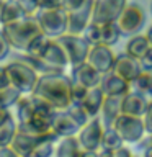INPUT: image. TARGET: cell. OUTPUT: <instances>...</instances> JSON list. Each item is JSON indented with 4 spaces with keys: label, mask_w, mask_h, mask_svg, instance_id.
<instances>
[{
    "label": "cell",
    "mask_w": 152,
    "mask_h": 157,
    "mask_svg": "<svg viewBox=\"0 0 152 157\" xmlns=\"http://www.w3.org/2000/svg\"><path fill=\"white\" fill-rule=\"evenodd\" d=\"M150 49V43L147 39L146 34H134V36H129V41L126 43V51L129 56L136 57V59H141L144 57V54Z\"/></svg>",
    "instance_id": "cell-23"
},
{
    "label": "cell",
    "mask_w": 152,
    "mask_h": 157,
    "mask_svg": "<svg viewBox=\"0 0 152 157\" xmlns=\"http://www.w3.org/2000/svg\"><path fill=\"white\" fill-rule=\"evenodd\" d=\"M21 95L23 93L18 88H15L13 85H7V87L0 88V106L10 108V106L17 105V101L20 100Z\"/></svg>",
    "instance_id": "cell-29"
},
{
    "label": "cell",
    "mask_w": 152,
    "mask_h": 157,
    "mask_svg": "<svg viewBox=\"0 0 152 157\" xmlns=\"http://www.w3.org/2000/svg\"><path fill=\"white\" fill-rule=\"evenodd\" d=\"M103 92L100 87H92L88 88L85 98H83V101L80 103L82 108L87 111V115L90 118H95L100 115V110H101V103H103Z\"/></svg>",
    "instance_id": "cell-20"
},
{
    "label": "cell",
    "mask_w": 152,
    "mask_h": 157,
    "mask_svg": "<svg viewBox=\"0 0 152 157\" xmlns=\"http://www.w3.org/2000/svg\"><path fill=\"white\" fill-rule=\"evenodd\" d=\"M67 113L74 118V121H75L80 128H82L83 124H87V123L92 120V118L87 115V111L82 108V105H74V103H72V105L67 108Z\"/></svg>",
    "instance_id": "cell-33"
},
{
    "label": "cell",
    "mask_w": 152,
    "mask_h": 157,
    "mask_svg": "<svg viewBox=\"0 0 152 157\" xmlns=\"http://www.w3.org/2000/svg\"><path fill=\"white\" fill-rule=\"evenodd\" d=\"M147 97L146 93L136 92V90H129L127 93L123 95L121 100V113L126 115H132V116H142L147 106Z\"/></svg>",
    "instance_id": "cell-16"
},
{
    "label": "cell",
    "mask_w": 152,
    "mask_h": 157,
    "mask_svg": "<svg viewBox=\"0 0 152 157\" xmlns=\"http://www.w3.org/2000/svg\"><path fill=\"white\" fill-rule=\"evenodd\" d=\"M141 118H142V123H144V131L147 134H152V100L147 101L146 111Z\"/></svg>",
    "instance_id": "cell-35"
},
{
    "label": "cell",
    "mask_w": 152,
    "mask_h": 157,
    "mask_svg": "<svg viewBox=\"0 0 152 157\" xmlns=\"http://www.w3.org/2000/svg\"><path fill=\"white\" fill-rule=\"evenodd\" d=\"M142 71L139 59L129 56L127 52H121L115 57V64H113L111 72H115L116 75H120L121 78H124L126 82H132L134 78L139 75V72Z\"/></svg>",
    "instance_id": "cell-13"
},
{
    "label": "cell",
    "mask_w": 152,
    "mask_h": 157,
    "mask_svg": "<svg viewBox=\"0 0 152 157\" xmlns=\"http://www.w3.org/2000/svg\"><path fill=\"white\" fill-rule=\"evenodd\" d=\"M0 29L5 34L12 49H17V51H25L28 48V44L43 33L41 28H39L36 15H25L23 18L17 20L13 23L2 25Z\"/></svg>",
    "instance_id": "cell-2"
},
{
    "label": "cell",
    "mask_w": 152,
    "mask_h": 157,
    "mask_svg": "<svg viewBox=\"0 0 152 157\" xmlns=\"http://www.w3.org/2000/svg\"><path fill=\"white\" fill-rule=\"evenodd\" d=\"M51 131L57 137L75 136L80 131V126L74 121V118L67 113V110H56L51 121Z\"/></svg>",
    "instance_id": "cell-14"
},
{
    "label": "cell",
    "mask_w": 152,
    "mask_h": 157,
    "mask_svg": "<svg viewBox=\"0 0 152 157\" xmlns=\"http://www.w3.org/2000/svg\"><path fill=\"white\" fill-rule=\"evenodd\" d=\"M56 39L61 44V48L64 49V52H66V57H67L70 67L87 61L88 51H90V44H88V41L82 34L64 33L61 36H57Z\"/></svg>",
    "instance_id": "cell-5"
},
{
    "label": "cell",
    "mask_w": 152,
    "mask_h": 157,
    "mask_svg": "<svg viewBox=\"0 0 152 157\" xmlns=\"http://www.w3.org/2000/svg\"><path fill=\"white\" fill-rule=\"evenodd\" d=\"M144 157H152V144H146V149H144Z\"/></svg>",
    "instance_id": "cell-47"
},
{
    "label": "cell",
    "mask_w": 152,
    "mask_h": 157,
    "mask_svg": "<svg viewBox=\"0 0 152 157\" xmlns=\"http://www.w3.org/2000/svg\"><path fill=\"white\" fill-rule=\"evenodd\" d=\"M49 41H51V38L41 33L39 36H36L31 43L28 44V48L25 49L23 52L25 54H29V56H34V57H39L44 52V49H46V46L49 44Z\"/></svg>",
    "instance_id": "cell-30"
},
{
    "label": "cell",
    "mask_w": 152,
    "mask_h": 157,
    "mask_svg": "<svg viewBox=\"0 0 152 157\" xmlns=\"http://www.w3.org/2000/svg\"><path fill=\"white\" fill-rule=\"evenodd\" d=\"M36 139H38L36 136L26 134V132L17 129V132H15V136H13V139H12V142H10L8 147L18 157H29L34 144H36Z\"/></svg>",
    "instance_id": "cell-19"
},
{
    "label": "cell",
    "mask_w": 152,
    "mask_h": 157,
    "mask_svg": "<svg viewBox=\"0 0 152 157\" xmlns=\"http://www.w3.org/2000/svg\"><path fill=\"white\" fill-rule=\"evenodd\" d=\"M85 2V0H61V7L67 12H70L74 8H78L80 5Z\"/></svg>",
    "instance_id": "cell-40"
},
{
    "label": "cell",
    "mask_w": 152,
    "mask_h": 157,
    "mask_svg": "<svg viewBox=\"0 0 152 157\" xmlns=\"http://www.w3.org/2000/svg\"><path fill=\"white\" fill-rule=\"evenodd\" d=\"M25 13L21 7L18 5L17 0H5L3 7H2V12H0V26L2 25H8V23H13L17 20L23 18Z\"/></svg>",
    "instance_id": "cell-24"
},
{
    "label": "cell",
    "mask_w": 152,
    "mask_h": 157,
    "mask_svg": "<svg viewBox=\"0 0 152 157\" xmlns=\"http://www.w3.org/2000/svg\"><path fill=\"white\" fill-rule=\"evenodd\" d=\"M121 100L123 95H105L101 103V123L105 128L113 126V123L118 118V115L121 113Z\"/></svg>",
    "instance_id": "cell-18"
},
{
    "label": "cell",
    "mask_w": 152,
    "mask_h": 157,
    "mask_svg": "<svg viewBox=\"0 0 152 157\" xmlns=\"http://www.w3.org/2000/svg\"><path fill=\"white\" fill-rule=\"evenodd\" d=\"M70 83L72 78L66 75L64 71L39 74L36 85L29 95L52 110H67L70 106Z\"/></svg>",
    "instance_id": "cell-1"
},
{
    "label": "cell",
    "mask_w": 152,
    "mask_h": 157,
    "mask_svg": "<svg viewBox=\"0 0 152 157\" xmlns=\"http://www.w3.org/2000/svg\"><path fill=\"white\" fill-rule=\"evenodd\" d=\"M103 126L101 120L98 116L92 118L87 124H83L80 128L78 134V142H80L82 149H92V151H98L100 149V142H101V134H103Z\"/></svg>",
    "instance_id": "cell-10"
},
{
    "label": "cell",
    "mask_w": 152,
    "mask_h": 157,
    "mask_svg": "<svg viewBox=\"0 0 152 157\" xmlns=\"http://www.w3.org/2000/svg\"><path fill=\"white\" fill-rule=\"evenodd\" d=\"M147 144H152V134L149 136V139H147Z\"/></svg>",
    "instance_id": "cell-50"
},
{
    "label": "cell",
    "mask_w": 152,
    "mask_h": 157,
    "mask_svg": "<svg viewBox=\"0 0 152 157\" xmlns=\"http://www.w3.org/2000/svg\"><path fill=\"white\" fill-rule=\"evenodd\" d=\"M127 0H93L92 3V21L106 23L116 21Z\"/></svg>",
    "instance_id": "cell-9"
},
{
    "label": "cell",
    "mask_w": 152,
    "mask_h": 157,
    "mask_svg": "<svg viewBox=\"0 0 152 157\" xmlns=\"http://www.w3.org/2000/svg\"><path fill=\"white\" fill-rule=\"evenodd\" d=\"M87 92H88V88L85 85L72 80V83H70V105L72 103L74 105H80L87 95Z\"/></svg>",
    "instance_id": "cell-34"
},
{
    "label": "cell",
    "mask_w": 152,
    "mask_h": 157,
    "mask_svg": "<svg viewBox=\"0 0 152 157\" xmlns=\"http://www.w3.org/2000/svg\"><path fill=\"white\" fill-rule=\"evenodd\" d=\"M150 10H152V5H150Z\"/></svg>",
    "instance_id": "cell-52"
},
{
    "label": "cell",
    "mask_w": 152,
    "mask_h": 157,
    "mask_svg": "<svg viewBox=\"0 0 152 157\" xmlns=\"http://www.w3.org/2000/svg\"><path fill=\"white\" fill-rule=\"evenodd\" d=\"M115 57H116V54L113 52L111 46L93 44V46H90V51H88L87 62L90 66H93L103 75L106 72H111L113 64H115Z\"/></svg>",
    "instance_id": "cell-11"
},
{
    "label": "cell",
    "mask_w": 152,
    "mask_h": 157,
    "mask_svg": "<svg viewBox=\"0 0 152 157\" xmlns=\"http://www.w3.org/2000/svg\"><path fill=\"white\" fill-rule=\"evenodd\" d=\"M39 61L43 62V74L49 72H62L66 71V67L69 66V61L66 57V52L61 48V44L57 43L56 38H51V41L44 49V52L39 56Z\"/></svg>",
    "instance_id": "cell-8"
},
{
    "label": "cell",
    "mask_w": 152,
    "mask_h": 157,
    "mask_svg": "<svg viewBox=\"0 0 152 157\" xmlns=\"http://www.w3.org/2000/svg\"><path fill=\"white\" fill-rule=\"evenodd\" d=\"M124 141L121 139V136L116 132V129L113 126L105 128L101 134V142H100V149H106V151H116L123 147Z\"/></svg>",
    "instance_id": "cell-26"
},
{
    "label": "cell",
    "mask_w": 152,
    "mask_h": 157,
    "mask_svg": "<svg viewBox=\"0 0 152 157\" xmlns=\"http://www.w3.org/2000/svg\"><path fill=\"white\" fill-rule=\"evenodd\" d=\"M101 28V43L105 46H115V44L120 41L121 33L120 28H118L116 21H106V23H100Z\"/></svg>",
    "instance_id": "cell-27"
},
{
    "label": "cell",
    "mask_w": 152,
    "mask_h": 157,
    "mask_svg": "<svg viewBox=\"0 0 152 157\" xmlns=\"http://www.w3.org/2000/svg\"><path fill=\"white\" fill-rule=\"evenodd\" d=\"M149 93H150V97H152V85H150V92Z\"/></svg>",
    "instance_id": "cell-51"
},
{
    "label": "cell",
    "mask_w": 152,
    "mask_h": 157,
    "mask_svg": "<svg viewBox=\"0 0 152 157\" xmlns=\"http://www.w3.org/2000/svg\"><path fill=\"white\" fill-rule=\"evenodd\" d=\"M80 157H98V151H92V149H82V151H80Z\"/></svg>",
    "instance_id": "cell-45"
},
{
    "label": "cell",
    "mask_w": 152,
    "mask_h": 157,
    "mask_svg": "<svg viewBox=\"0 0 152 157\" xmlns=\"http://www.w3.org/2000/svg\"><path fill=\"white\" fill-rule=\"evenodd\" d=\"M92 3L93 0H85L78 8L67 12V33L82 34L87 25L92 21Z\"/></svg>",
    "instance_id": "cell-12"
},
{
    "label": "cell",
    "mask_w": 152,
    "mask_h": 157,
    "mask_svg": "<svg viewBox=\"0 0 152 157\" xmlns=\"http://www.w3.org/2000/svg\"><path fill=\"white\" fill-rule=\"evenodd\" d=\"M17 2L26 15H34L38 12V0H17Z\"/></svg>",
    "instance_id": "cell-36"
},
{
    "label": "cell",
    "mask_w": 152,
    "mask_h": 157,
    "mask_svg": "<svg viewBox=\"0 0 152 157\" xmlns=\"http://www.w3.org/2000/svg\"><path fill=\"white\" fill-rule=\"evenodd\" d=\"M70 78L74 82H78V83H82V85H85L87 88H92V87H97L98 83H100L101 74L93 66H90L87 61H83V62L72 67Z\"/></svg>",
    "instance_id": "cell-15"
},
{
    "label": "cell",
    "mask_w": 152,
    "mask_h": 157,
    "mask_svg": "<svg viewBox=\"0 0 152 157\" xmlns=\"http://www.w3.org/2000/svg\"><path fill=\"white\" fill-rule=\"evenodd\" d=\"M103 95H124L131 90V83L124 78L116 75L115 72H106L101 75V80L98 83Z\"/></svg>",
    "instance_id": "cell-17"
},
{
    "label": "cell",
    "mask_w": 152,
    "mask_h": 157,
    "mask_svg": "<svg viewBox=\"0 0 152 157\" xmlns=\"http://www.w3.org/2000/svg\"><path fill=\"white\" fill-rule=\"evenodd\" d=\"M82 146L78 142L77 136H67L59 137L57 147H56V157H80Z\"/></svg>",
    "instance_id": "cell-22"
},
{
    "label": "cell",
    "mask_w": 152,
    "mask_h": 157,
    "mask_svg": "<svg viewBox=\"0 0 152 157\" xmlns=\"http://www.w3.org/2000/svg\"><path fill=\"white\" fill-rule=\"evenodd\" d=\"M36 103H34L31 95H21L20 100L17 101V123H28L31 120Z\"/></svg>",
    "instance_id": "cell-25"
},
{
    "label": "cell",
    "mask_w": 152,
    "mask_h": 157,
    "mask_svg": "<svg viewBox=\"0 0 152 157\" xmlns=\"http://www.w3.org/2000/svg\"><path fill=\"white\" fill-rule=\"evenodd\" d=\"M56 141H59V137L54 134L52 131H48V132H44V134L38 136L36 144H34L29 157H51L52 152H54V144H56Z\"/></svg>",
    "instance_id": "cell-21"
},
{
    "label": "cell",
    "mask_w": 152,
    "mask_h": 157,
    "mask_svg": "<svg viewBox=\"0 0 152 157\" xmlns=\"http://www.w3.org/2000/svg\"><path fill=\"white\" fill-rule=\"evenodd\" d=\"M152 85V72L149 71H141L134 80L131 82V90L141 92V93H149Z\"/></svg>",
    "instance_id": "cell-31"
},
{
    "label": "cell",
    "mask_w": 152,
    "mask_h": 157,
    "mask_svg": "<svg viewBox=\"0 0 152 157\" xmlns=\"http://www.w3.org/2000/svg\"><path fill=\"white\" fill-rule=\"evenodd\" d=\"M3 3H5V0H0V12H2V7H3Z\"/></svg>",
    "instance_id": "cell-49"
},
{
    "label": "cell",
    "mask_w": 152,
    "mask_h": 157,
    "mask_svg": "<svg viewBox=\"0 0 152 157\" xmlns=\"http://www.w3.org/2000/svg\"><path fill=\"white\" fill-rule=\"evenodd\" d=\"M7 85H10L8 75H7V72H5V67L0 66V88H3V87H7Z\"/></svg>",
    "instance_id": "cell-42"
},
{
    "label": "cell",
    "mask_w": 152,
    "mask_h": 157,
    "mask_svg": "<svg viewBox=\"0 0 152 157\" xmlns=\"http://www.w3.org/2000/svg\"><path fill=\"white\" fill-rule=\"evenodd\" d=\"M139 62H141L142 71H149V72H152V46H150L149 51L144 54V57L139 59Z\"/></svg>",
    "instance_id": "cell-39"
},
{
    "label": "cell",
    "mask_w": 152,
    "mask_h": 157,
    "mask_svg": "<svg viewBox=\"0 0 152 157\" xmlns=\"http://www.w3.org/2000/svg\"><path fill=\"white\" fill-rule=\"evenodd\" d=\"M3 67L8 75L10 85H13L15 88H18L21 93H26V95H29L33 92L34 85H36V80L39 77V74L33 67H29L21 59H15V61L8 62Z\"/></svg>",
    "instance_id": "cell-3"
},
{
    "label": "cell",
    "mask_w": 152,
    "mask_h": 157,
    "mask_svg": "<svg viewBox=\"0 0 152 157\" xmlns=\"http://www.w3.org/2000/svg\"><path fill=\"white\" fill-rule=\"evenodd\" d=\"M113 157H134V155L131 154L129 149H126V147L123 146V147H120V149L113 151Z\"/></svg>",
    "instance_id": "cell-41"
},
{
    "label": "cell",
    "mask_w": 152,
    "mask_h": 157,
    "mask_svg": "<svg viewBox=\"0 0 152 157\" xmlns=\"http://www.w3.org/2000/svg\"><path fill=\"white\" fill-rule=\"evenodd\" d=\"M146 15L141 5L137 3H126L120 17L116 18V25L120 28L121 36H134L144 28Z\"/></svg>",
    "instance_id": "cell-6"
},
{
    "label": "cell",
    "mask_w": 152,
    "mask_h": 157,
    "mask_svg": "<svg viewBox=\"0 0 152 157\" xmlns=\"http://www.w3.org/2000/svg\"><path fill=\"white\" fill-rule=\"evenodd\" d=\"M12 115V113L8 111V108H3V106H0V124H3L5 121H7V118Z\"/></svg>",
    "instance_id": "cell-44"
},
{
    "label": "cell",
    "mask_w": 152,
    "mask_h": 157,
    "mask_svg": "<svg viewBox=\"0 0 152 157\" xmlns=\"http://www.w3.org/2000/svg\"><path fill=\"white\" fill-rule=\"evenodd\" d=\"M10 51H12V46H10V43L7 41L5 34L2 33V29H0V62L5 61V59L10 56Z\"/></svg>",
    "instance_id": "cell-37"
},
{
    "label": "cell",
    "mask_w": 152,
    "mask_h": 157,
    "mask_svg": "<svg viewBox=\"0 0 152 157\" xmlns=\"http://www.w3.org/2000/svg\"><path fill=\"white\" fill-rule=\"evenodd\" d=\"M17 132V120L10 115L3 124H0V147H8Z\"/></svg>",
    "instance_id": "cell-28"
},
{
    "label": "cell",
    "mask_w": 152,
    "mask_h": 157,
    "mask_svg": "<svg viewBox=\"0 0 152 157\" xmlns=\"http://www.w3.org/2000/svg\"><path fill=\"white\" fill-rule=\"evenodd\" d=\"M98 157H113V151H106V149H101L98 152Z\"/></svg>",
    "instance_id": "cell-46"
},
{
    "label": "cell",
    "mask_w": 152,
    "mask_h": 157,
    "mask_svg": "<svg viewBox=\"0 0 152 157\" xmlns=\"http://www.w3.org/2000/svg\"><path fill=\"white\" fill-rule=\"evenodd\" d=\"M39 28L43 34L49 38H57L67 33V10L52 8V10H38L36 13Z\"/></svg>",
    "instance_id": "cell-4"
},
{
    "label": "cell",
    "mask_w": 152,
    "mask_h": 157,
    "mask_svg": "<svg viewBox=\"0 0 152 157\" xmlns=\"http://www.w3.org/2000/svg\"><path fill=\"white\" fill-rule=\"evenodd\" d=\"M52 8H62L61 0H38V10H52Z\"/></svg>",
    "instance_id": "cell-38"
},
{
    "label": "cell",
    "mask_w": 152,
    "mask_h": 157,
    "mask_svg": "<svg viewBox=\"0 0 152 157\" xmlns=\"http://www.w3.org/2000/svg\"><path fill=\"white\" fill-rule=\"evenodd\" d=\"M0 157H18L10 147H0Z\"/></svg>",
    "instance_id": "cell-43"
},
{
    "label": "cell",
    "mask_w": 152,
    "mask_h": 157,
    "mask_svg": "<svg viewBox=\"0 0 152 157\" xmlns=\"http://www.w3.org/2000/svg\"><path fill=\"white\" fill-rule=\"evenodd\" d=\"M82 36L87 39L90 46H93V44H100L101 43V28H100V23L90 21V23L87 25V28L83 29Z\"/></svg>",
    "instance_id": "cell-32"
},
{
    "label": "cell",
    "mask_w": 152,
    "mask_h": 157,
    "mask_svg": "<svg viewBox=\"0 0 152 157\" xmlns=\"http://www.w3.org/2000/svg\"><path fill=\"white\" fill-rule=\"evenodd\" d=\"M146 36H147V39H149V43H150V46H152V26L147 29V33H146Z\"/></svg>",
    "instance_id": "cell-48"
},
{
    "label": "cell",
    "mask_w": 152,
    "mask_h": 157,
    "mask_svg": "<svg viewBox=\"0 0 152 157\" xmlns=\"http://www.w3.org/2000/svg\"><path fill=\"white\" fill-rule=\"evenodd\" d=\"M113 128L121 136L124 142H139L144 136V123L141 116H132L126 113H120L113 123Z\"/></svg>",
    "instance_id": "cell-7"
}]
</instances>
